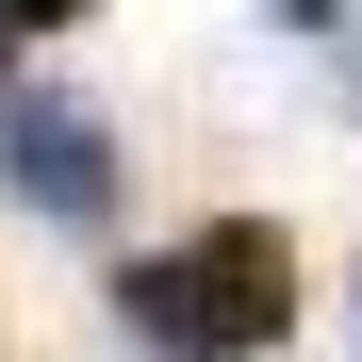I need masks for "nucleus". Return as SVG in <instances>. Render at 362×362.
<instances>
[{"label":"nucleus","instance_id":"f257e3e1","mask_svg":"<svg viewBox=\"0 0 362 362\" xmlns=\"http://www.w3.org/2000/svg\"><path fill=\"white\" fill-rule=\"evenodd\" d=\"M296 329V247L280 214H198L148 264H115V346L132 362H264Z\"/></svg>","mask_w":362,"mask_h":362},{"label":"nucleus","instance_id":"f03ea898","mask_svg":"<svg viewBox=\"0 0 362 362\" xmlns=\"http://www.w3.org/2000/svg\"><path fill=\"white\" fill-rule=\"evenodd\" d=\"M115 181H132V148H115V115L66 99V83H0V214L33 230H115Z\"/></svg>","mask_w":362,"mask_h":362},{"label":"nucleus","instance_id":"20e7f679","mask_svg":"<svg viewBox=\"0 0 362 362\" xmlns=\"http://www.w3.org/2000/svg\"><path fill=\"white\" fill-rule=\"evenodd\" d=\"M280 17H296V33H329V17H346V0H280Z\"/></svg>","mask_w":362,"mask_h":362},{"label":"nucleus","instance_id":"7ed1b4c3","mask_svg":"<svg viewBox=\"0 0 362 362\" xmlns=\"http://www.w3.org/2000/svg\"><path fill=\"white\" fill-rule=\"evenodd\" d=\"M99 0H0V83H17V49H49V33H83Z\"/></svg>","mask_w":362,"mask_h":362}]
</instances>
